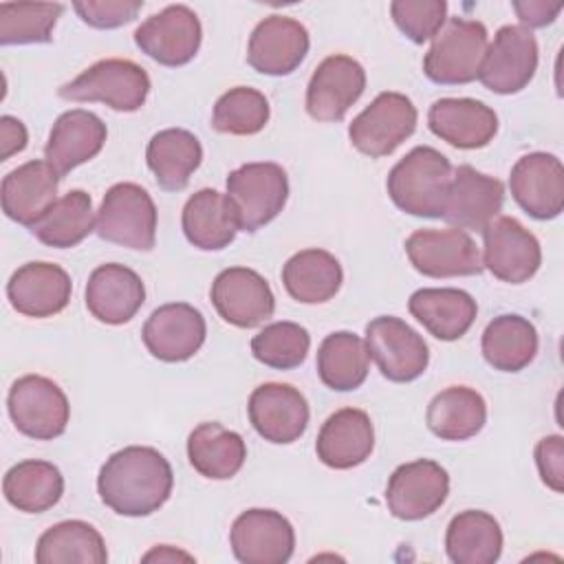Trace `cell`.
Returning a JSON list of instances; mask_svg holds the SVG:
<instances>
[{"label": "cell", "instance_id": "1", "mask_svg": "<svg viewBox=\"0 0 564 564\" xmlns=\"http://www.w3.org/2000/svg\"><path fill=\"white\" fill-rule=\"evenodd\" d=\"M174 487L167 458L145 445L115 452L99 469L97 491L101 502L119 516L141 518L159 511Z\"/></svg>", "mask_w": 564, "mask_h": 564}, {"label": "cell", "instance_id": "2", "mask_svg": "<svg viewBox=\"0 0 564 564\" xmlns=\"http://www.w3.org/2000/svg\"><path fill=\"white\" fill-rule=\"evenodd\" d=\"M452 172L454 167L445 154L430 145H416L390 170L386 187L401 212L443 218Z\"/></svg>", "mask_w": 564, "mask_h": 564}, {"label": "cell", "instance_id": "3", "mask_svg": "<svg viewBox=\"0 0 564 564\" xmlns=\"http://www.w3.org/2000/svg\"><path fill=\"white\" fill-rule=\"evenodd\" d=\"M487 46L489 35L482 22L449 18L423 57V73L441 86L469 84L478 77Z\"/></svg>", "mask_w": 564, "mask_h": 564}, {"label": "cell", "instance_id": "4", "mask_svg": "<svg viewBox=\"0 0 564 564\" xmlns=\"http://www.w3.org/2000/svg\"><path fill=\"white\" fill-rule=\"evenodd\" d=\"M227 198L236 212L240 231H258L286 205L289 178L282 165L271 161L245 163L227 176Z\"/></svg>", "mask_w": 564, "mask_h": 564}, {"label": "cell", "instance_id": "5", "mask_svg": "<svg viewBox=\"0 0 564 564\" xmlns=\"http://www.w3.org/2000/svg\"><path fill=\"white\" fill-rule=\"evenodd\" d=\"M68 101H101L117 112L139 110L150 93L148 73L132 59H99L59 90Z\"/></svg>", "mask_w": 564, "mask_h": 564}, {"label": "cell", "instance_id": "6", "mask_svg": "<svg viewBox=\"0 0 564 564\" xmlns=\"http://www.w3.org/2000/svg\"><path fill=\"white\" fill-rule=\"evenodd\" d=\"M99 238L137 251H150L156 240V207L152 196L137 183L112 185L97 214Z\"/></svg>", "mask_w": 564, "mask_h": 564}, {"label": "cell", "instance_id": "7", "mask_svg": "<svg viewBox=\"0 0 564 564\" xmlns=\"http://www.w3.org/2000/svg\"><path fill=\"white\" fill-rule=\"evenodd\" d=\"M7 408L15 430L35 441H53L62 436L70 416L64 390L42 375H24L13 381Z\"/></svg>", "mask_w": 564, "mask_h": 564}, {"label": "cell", "instance_id": "8", "mask_svg": "<svg viewBox=\"0 0 564 564\" xmlns=\"http://www.w3.org/2000/svg\"><path fill=\"white\" fill-rule=\"evenodd\" d=\"M416 108L401 93H379L348 126L350 143L366 156L392 154L416 130Z\"/></svg>", "mask_w": 564, "mask_h": 564}, {"label": "cell", "instance_id": "9", "mask_svg": "<svg viewBox=\"0 0 564 564\" xmlns=\"http://www.w3.org/2000/svg\"><path fill=\"white\" fill-rule=\"evenodd\" d=\"M366 350L379 372L394 383L419 379L427 364L430 350L423 337L401 317L379 315L366 326Z\"/></svg>", "mask_w": 564, "mask_h": 564}, {"label": "cell", "instance_id": "10", "mask_svg": "<svg viewBox=\"0 0 564 564\" xmlns=\"http://www.w3.org/2000/svg\"><path fill=\"white\" fill-rule=\"evenodd\" d=\"M412 267L427 278H458L482 273V258L474 238L458 227L416 229L405 240Z\"/></svg>", "mask_w": 564, "mask_h": 564}, {"label": "cell", "instance_id": "11", "mask_svg": "<svg viewBox=\"0 0 564 564\" xmlns=\"http://www.w3.org/2000/svg\"><path fill=\"white\" fill-rule=\"evenodd\" d=\"M538 70V42L535 35L516 24L500 26L494 42L487 46L478 79L485 88L498 95L520 93Z\"/></svg>", "mask_w": 564, "mask_h": 564}, {"label": "cell", "instance_id": "12", "mask_svg": "<svg viewBox=\"0 0 564 564\" xmlns=\"http://www.w3.org/2000/svg\"><path fill=\"white\" fill-rule=\"evenodd\" d=\"M203 29L198 15L185 4H170L150 15L134 31V44L163 66H183L200 48Z\"/></svg>", "mask_w": 564, "mask_h": 564}, {"label": "cell", "instance_id": "13", "mask_svg": "<svg viewBox=\"0 0 564 564\" xmlns=\"http://www.w3.org/2000/svg\"><path fill=\"white\" fill-rule=\"evenodd\" d=\"M482 267L494 278L522 284L531 280L542 264V249L538 238L511 216H496L485 229Z\"/></svg>", "mask_w": 564, "mask_h": 564}, {"label": "cell", "instance_id": "14", "mask_svg": "<svg viewBox=\"0 0 564 564\" xmlns=\"http://www.w3.org/2000/svg\"><path fill=\"white\" fill-rule=\"evenodd\" d=\"M449 494L447 471L430 458L399 465L386 485V502L399 520H423L432 516Z\"/></svg>", "mask_w": 564, "mask_h": 564}, {"label": "cell", "instance_id": "15", "mask_svg": "<svg viewBox=\"0 0 564 564\" xmlns=\"http://www.w3.org/2000/svg\"><path fill=\"white\" fill-rule=\"evenodd\" d=\"M229 544L242 564H284L293 555L295 531L280 511L247 509L234 520Z\"/></svg>", "mask_w": 564, "mask_h": 564}, {"label": "cell", "instance_id": "16", "mask_svg": "<svg viewBox=\"0 0 564 564\" xmlns=\"http://www.w3.org/2000/svg\"><path fill=\"white\" fill-rule=\"evenodd\" d=\"M212 304L218 315L238 328H256L275 311L269 282L253 269L229 267L212 282Z\"/></svg>", "mask_w": 564, "mask_h": 564}, {"label": "cell", "instance_id": "17", "mask_svg": "<svg viewBox=\"0 0 564 564\" xmlns=\"http://www.w3.org/2000/svg\"><path fill=\"white\" fill-rule=\"evenodd\" d=\"M205 335L207 324L203 313L185 302H170L154 308L141 330L148 352L167 364L194 357L200 350Z\"/></svg>", "mask_w": 564, "mask_h": 564}, {"label": "cell", "instance_id": "18", "mask_svg": "<svg viewBox=\"0 0 564 564\" xmlns=\"http://www.w3.org/2000/svg\"><path fill=\"white\" fill-rule=\"evenodd\" d=\"M513 200L535 220H551L564 207V167L555 154L531 152L509 174Z\"/></svg>", "mask_w": 564, "mask_h": 564}, {"label": "cell", "instance_id": "19", "mask_svg": "<svg viewBox=\"0 0 564 564\" xmlns=\"http://www.w3.org/2000/svg\"><path fill=\"white\" fill-rule=\"evenodd\" d=\"M366 88L364 66L348 55H328L306 86V112L315 121H341Z\"/></svg>", "mask_w": 564, "mask_h": 564}, {"label": "cell", "instance_id": "20", "mask_svg": "<svg viewBox=\"0 0 564 564\" xmlns=\"http://www.w3.org/2000/svg\"><path fill=\"white\" fill-rule=\"evenodd\" d=\"M253 430L269 443L289 445L297 441L308 425V403L304 394L289 383H262L247 403Z\"/></svg>", "mask_w": 564, "mask_h": 564}, {"label": "cell", "instance_id": "21", "mask_svg": "<svg viewBox=\"0 0 564 564\" xmlns=\"http://www.w3.org/2000/svg\"><path fill=\"white\" fill-rule=\"evenodd\" d=\"M308 44L304 24L286 15H269L256 24L249 37L247 62L262 75H291L304 62Z\"/></svg>", "mask_w": 564, "mask_h": 564}, {"label": "cell", "instance_id": "22", "mask_svg": "<svg viewBox=\"0 0 564 564\" xmlns=\"http://www.w3.org/2000/svg\"><path fill=\"white\" fill-rule=\"evenodd\" d=\"M505 185L471 165H458L445 200L443 218L458 229L482 231L502 209Z\"/></svg>", "mask_w": 564, "mask_h": 564}, {"label": "cell", "instance_id": "23", "mask_svg": "<svg viewBox=\"0 0 564 564\" xmlns=\"http://www.w3.org/2000/svg\"><path fill=\"white\" fill-rule=\"evenodd\" d=\"M70 275L53 262H26L7 282L11 306L26 317H51L70 302Z\"/></svg>", "mask_w": 564, "mask_h": 564}, {"label": "cell", "instance_id": "24", "mask_svg": "<svg viewBox=\"0 0 564 564\" xmlns=\"http://www.w3.org/2000/svg\"><path fill=\"white\" fill-rule=\"evenodd\" d=\"M59 178L48 161L35 159L18 165L2 178V212L31 229L55 205Z\"/></svg>", "mask_w": 564, "mask_h": 564}, {"label": "cell", "instance_id": "25", "mask_svg": "<svg viewBox=\"0 0 564 564\" xmlns=\"http://www.w3.org/2000/svg\"><path fill=\"white\" fill-rule=\"evenodd\" d=\"M145 302L141 278L126 264H99L86 282V308L104 324L130 322Z\"/></svg>", "mask_w": 564, "mask_h": 564}, {"label": "cell", "instance_id": "26", "mask_svg": "<svg viewBox=\"0 0 564 564\" xmlns=\"http://www.w3.org/2000/svg\"><path fill=\"white\" fill-rule=\"evenodd\" d=\"M430 130L460 150L485 148L498 132L494 108L469 97H443L427 110Z\"/></svg>", "mask_w": 564, "mask_h": 564}, {"label": "cell", "instance_id": "27", "mask_svg": "<svg viewBox=\"0 0 564 564\" xmlns=\"http://www.w3.org/2000/svg\"><path fill=\"white\" fill-rule=\"evenodd\" d=\"M106 123L90 110L73 108L62 112L48 134L44 161L59 174H68L77 165L97 156L106 143Z\"/></svg>", "mask_w": 564, "mask_h": 564}, {"label": "cell", "instance_id": "28", "mask_svg": "<svg viewBox=\"0 0 564 564\" xmlns=\"http://www.w3.org/2000/svg\"><path fill=\"white\" fill-rule=\"evenodd\" d=\"M375 447V427L359 408H341L330 414L315 441L317 458L333 469H350L370 458Z\"/></svg>", "mask_w": 564, "mask_h": 564}, {"label": "cell", "instance_id": "29", "mask_svg": "<svg viewBox=\"0 0 564 564\" xmlns=\"http://www.w3.org/2000/svg\"><path fill=\"white\" fill-rule=\"evenodd\" d=\"M408 308L423 328L441 341L460 339L478 315L476 300L460 289H419L410 295Z\"/></svg>", "mask_w": 564, "mask_h": 564}, {"label": "cell", "instance_id": "30", "mask_svg": "<svg viewBox=\"0 0 564 564\" xmlns=\"http://www.w3.org/2000/svg\"><path fill=\"white\" fill-rule=\"evenodd\" d=\"M181 225L185 238L203 251L225 249L240 231L227 194H220L212 187L198 189L187 198Z\"/></svg>", "mask_w": 564, "mask_h": 564}, {"label": "cell", "instance_id": "31", "mask_svg": "<svg viewBox=\"0 0 564 564\" xmlns=\"http://www.w3.org/2000/svg\"><path fill=\"white\" fill-rule=\"evenodd\" d=\"M145 161L161 189L181 192L187 187L189 176L198 170L203 148L189 130L165 128L150 139Z\"/></svg>", "mask_w": 564, "mask_h": 564}, {"label": "cell", "instance_id": "32", "mask_svg": "<svg viewBox=\"0 0 564 564\" xmlns=\"http://www.w3.org/2000/svg\"><path fill=\"white\" fill-rule=\"evenodd\" d=\"M187 458L192 467L209 480L234 478L247 458V445L234 430L216 421L200 423L187 436Z\"/></svg>", "mask_w": 564, "mask_h": 564}, {"label": "cell", "instance_id": "33", "mask_svg": "<svg viewBox=\"0 0 564 564\" xmlns=\"http://www.w3.org/2000/svg\"><path fill=\"white\" fill-rule=\"evenodd\" d=\"M425 421L430 432L443 441H467L485 427L487 403L474 388L449 386L430 401Z\"/></svg>", "mask_w": 564, "mask_h": 564}, {"label": "cell", "instance_id": "34", "mask_svg": "<svg viewBox=\"0 0 564 564\" xmlns=\"http://www.w3.org/2000/svg\"><path fill=\"white\" fill-rule=\"evenodd\" d=\"M344 280L339 260L324 249H304L282 267L286 293L302 304H322L335 297Z\"/></svg>", "mask_w": 564, "mask_h": 564}, {"label": "cell", "instance_id": "35", "mask_svg": "<svg viewBox=\"0 0 564 564\" xmlns=\"http://www.w3.org/2000/svg\"><path fill=\"white\" fill-rule=\"evenodd\" d=\"M445 551L454 564H494L502 553V529L487 511H460L447 524Z\"/></svg>", "mask_w": 564, "mask_h": 564}, {"label": "cell", "instance_id": "36", "mask_svg": "<svg viewBox=\"0 0 564 564\" xmlns=\"http://www.w3.org/2000/svg\"><path fill=\"white\" fill-rule=\"evenodd\" d=\"M480 348L494 370L518 372L527 368L538 352V330L527 317L505 313L487 324Z\"/></svg>", "mask_w": 564, "mask_h": 564}, {"label": "cell", "instance_id": "37", "mask_svg": "<svg viewBox=\"0 0 564 564\" xmlns=\"http://www.w3.org/2000/svg\"><path fill=\"white\" fill-rule=\"evenodd\" d=\"M2 491L7 502L18 511L42 513L59 502L64 476L53 463L29 458L4 474Z\"/></svg>", "mask_w": 564, "mask_h": 564}, {"label": "cell", "instance_id": "38", "mask_svg": "<svg viewBox=\"0 0 564 564\" xmlns=\"http://www.w3.org/2000/svg\"><path fill=\"white\" fill-rule=\"evenodd\" d=\"M317 375L322 383L337 392L357 390L370 370V355L366 341L350 333L337 330L324 337L317 348Z\"/></svg>", "mask_w": 564, "mask_h": 564}, {"label": "cell", "instance_id": "39", "mask_svg": "<svg viewBox=\"0 0 564 564\" xmlns=\"http://www.w3.org/2000/svg\"><path fill=\"white\" fill-rule=\"evenodd\" d=\"M37 564H104L108 551L101 533L84 520H64L46 529L35 546Z\"/></svg>", "mask_w": 564, "mask_h": 564}, {"label": "cell", "instance_id": "40", "mask_svg": "<svg viewBox=\"0 0 564 564\" xmlns=\"http://www.w3.org/2000/svg\"><path fill=\"white\" fill-rule=\"evenodd\" d=\"M95 229L93 200L84 189H70L31 227V234L46 247L70 249Z\"/></svg>", "mask_w": 564, "mask_h": 564}, {"label": "cell", "instance_id": "41", "mask_svg": "<svg viewBox=\"0 0 564 564\" xmlns=\"http://www.w3.org/2000/svg\"><path fill=\"white\" fill-rule=\"evenodd\" d=\"M59 2H2L0 44H44L53 37V26L62 15Z\"/></svg>", "mask_w": 564, "mask_h": 564}, {"label": "cell", "instance_id": "42", "mask_svg": "<svg viewBox=\"0 0 564 564\" xmlns=\"http://www.w3.org/2000/svg\"><path fill=\"white\" fill-rule=\"evenodd\" d=\"M269 115V101L260 90L236 86L218 97L212 112V126L225 134L249 137L267 126Z\"/></svg>", "mask_w": 564, "mask_h": 564}, {"label": "cell", "instance_id": "43", "mask_svg": "<svg viewBox=\"0 0 564 564\" xmlns=\"http://www.w3.org/2000/svg\"><path fill=\"white\" fill-rule=\"evenodd\" d=\"M311 348V335L295 322H273L251 339L253 357L275 370H291L304 364Z\"/></svg>", "mask_w": 564, "mask_h": 564}, {"label": "cell", "instance_id": "44", "mask_svg": "<svg viewBox=\"0 0 564 564\" xmlns=\"http://www.w3.org/2000/svg\"><path fill=\"white\" fill-rule=\"evenodd\" d=\"M390 15L399 31L414 44L434 40L447 18L445 0H394Z\"/></svg>", "mask_w": 564, "mask_h": 564}, {"label": "cell", "instance_id": "45", "mask_svg": "<svg viewBox=\"0 0 564 564\" xmlns=\"http://www.w3.org/2000/svg\"><path fill=\"white\" fill-rule=\"evenodd\" d=\"M141 0H79L73 4L77 15L95 29H117L128 24L141 11Z\"/></svg>", "mask_w": 564, "mask_h": 564}, {"label": "cell", "instance_id": "46", "mask_svg": "<svg viewBox=\"0 0 564 564\" xmlns=\"http://www.w3.org/2000/svg\"><path fill=\"white\" fill-rule=\"evenodd\" d=\"M535 465H538L542 482L549 489H553L555 494H562V489H564V441L560 434L544 436L535 445Z\"/></svg>", "mask_w": 564, "mask_h": 564}, {"label": "cell", "instance_id": "47", "mask_svg": "<svg viewBox=\"0 0 564 564\" xmlns=\"http://www.w3.org/2000/svg\"><path fill=\"white\" fill-rule=\"evenodd\" d=\"M513 11L518 13V20L524 24V29H538L551 24L557 13L562 11V2L549 4L544 0H529V2H513Z\"/></svg>", "mask_w": 564, "mask_h": 564}, {"label": "cell", "instance_id": "48", "mask_svg": "<svg viewBox=\"0 0 564 564\" xmlns=\"http://www.w3.org/2000/svg\"><path fill=\"white\" fill-rule=\"evenodd\" d=\"M29 134L26 128L20 119L11 117V115H2L0 119V143H2V161H7L11 154L22 152L26 148Z\"/></svg>", "mask_w": 564, "mask_h": 564}, {"label": "cell", "instance_id": "49", "mask_svg": "<svg viewBox=\"0 0 564 564\" xmlns=\"http://www.w3.org/2000/svg\"><path fill=\"white\" fill-rule=\"evenodd\" d=\"M192 560V555H187V553H183V551H174V549H170V546H159V549H154V551H150V553H145L143 555V560L145 562H152V560H159V562H165V560Z\"/></svg>", "mask_w": 564, "mask_h": 564}]
</instances>
